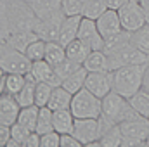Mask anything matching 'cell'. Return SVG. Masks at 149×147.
Masks as SVG:
<instances>
[{"label":"cell","instance_id":"4dcf8cb0","mask_svg":"<svg viewBox=\"0 0 149 147\" xmlns=\"http://www.w3.org/2000/svg\"><path fill=\"white\" fill-rule=\"evenodd\" d=\"M130 38H132V43H134L139 50H142L144 54L149 55V23H146L142 28L135 30Z\"/></svg>","mask_w":149,"mask_h":147},{"label":"cell","instance_id":"277c9868","mask_svg":"<svg viewBox=\"0 0 149 147\" xmlns=\"http://www.w3.org/2000/svg\"><path fill=\"white\" fill-rule=\"evenodd\" d=\"M106 54H108V59H109V69H111V71L121 68V66L149 62V55L144 54L142 50H139V49L132 43V38H130V42H125L123 45L116 47L114 50L106 52Z\"/></svg>","mask_w":149,"mask_h":147},{"label":"cell","instance_id":"6da1fadb","mask_svg":"<svg viewBox=\"0 0 149 147\" xmlns=\"http://www.w3.org/2000/svg\"><path fill=\"white\" fill-rule=\"evenodd\" d=\"M38 17L26 0H2V40L12 33L35 31Z\"/></svg>","mask_w":149,"mask_h":147},{"label":"cell","instance_id":"d590c367","mask_svg":"<svg viewBox=\"0 0 149 147\" xmlns=\"http://www.w3.org/2000/svg\"><path fill=\"white\" fill-rule=\"evenodd\" d=\"M10 130H12V139H16L21 146L24 147V142L28 140V137H30V133L33 132V130H30V128H26V126H23L21 123H14V125H10Z\"/></svg>","mask_w":149,"mask_h":147},{"label":"cell","instance_id":"e0dca14e","mask_svg":"<svg viewBox=\"0 0 149 147\" xmlns=\"http://www.w3.org/2000/svg\"><path fill=\"white\" fill-rule=\"evenodd\" d=\"M83 16H66V19L61 24V31L57 42L61 45H68L70 42H73L74 38H78V30H80V23H81Z\"/></svg>","mask_w":149,"mask_h":147},{"label":"cell","instance_id":"603a6c76","mask_svg":"<svg viewBox=\"0 0 149 147\" xmlns=\"http://www.w3.org/2000/svg\"><path fill=\"white\" fill-rule=\"evenodd\" d=\"M87 74H88V71H87L83 66H80V68H78L73 74H70L66 80H63V87H64L68 92H71V94L80 92L81 88H85Z\"/></svg>","mask_w":149,"mask_h":147},{"label":"cell","instance_id":"5b68a950","mask_svg":"<svg viewBox=\"0 0 149 147\" xmlns=\"http://www.w3.org/2000/svg\"><path fill=\"white\" fill-rule=\"evenodd\" d=\"M74 118H101L102 114V99L92 94L87 88L73 94L71 107Z\"/></svg>","mask_w":149,"mask_h":147},{"label":"cell","instance_id":"b9f144b4","mask_svg":"<svg viewBox=\"0 0 149 147\" xmlns=\"http://www.w3.org/2000/svg\"><path fill=\"white\" fill-rule=\"evenodd\" d=\"M142 88H146L149 92V62L146 66V71H144V80H142Z\"/></svg>","mask_w":149,"mask_h":147},{"label":"cell","instance_id":"4316f807","mask_svg":"<svg viewBox=\"0 0 149 147\" xmlns=\"http://www.w3.org/2000/svg\"><path fill=\"white\" fill-rule=\"evenodd\" d=\"M38 112H40V106H37V104L21 107V112H19V116H17V123H21L23 126H26V128H30V130H35V128H37Z\"/></svg>","mask_w":149,"mask_h":147},{"label":"cell","instance_id":"ac0fdd59","mask_svg":"<svg viewBox=\"0 0 149 147\" xmlns=\"http://www.w3.org/2000/svg\"><path fill=\"white\" fill-rule=\"evenodd\" d=\"M71 101H73V94L68 92L63 85L61 87H54L50 99H49V107L52 111H59V109H70L71 107Z\"/></svg>","mask_w":149,"mask_h":147},{"label":"cell","instance_id":"484cf974","mask_svg":"<svg viewBox=\"0 0 149 147\" xmlns=\"http://www.w3.org/2000/svg\"><path fill=\"white\" fill-rule=\"evenodd\" d=\"M54 130V111L49 106H42L40 112H38V119H37V128L35 132H38L40 135L52 132Z\"/></svg>","mask_w":149,"mask_h":147},{"label":"cell","instance_id":"ffe728a7","mask_svg":"<svg viewBox=\"0 0 149 147\" xmlns=\"http://www.w3.org/2000/svg\"><path fill=\"white\" fill-rule=\"evenodd\" d=\"M90 52H92V47L88 43H85L83 40H80V38H74L73 42H70L66 45V57L76 61L81 66H83V62H85V59L88 57Z\"/></svg>","mask_w":149,"mask_h":147},{"label":"cell","instance_id":"7c38bea8","mask_svg":"<svg viewBox=\"0 0 149 147\" xmlns=\"http://www.w3.org/2000/svg\"><path fill=\"white\" fill-rule=\"evenodd\" d=\"M26 78L28 80H33V81H45V83H49V85H52V87H61L63 85V80L56 74L54 71V66L50 64V62H47L45 59H42V61H35L33 64H31V69H30V73L26 74Z\"/></svg>","mask_w":149,"mask_h":147},{"label":"cell","instance_id":"ba28073f","mask_svg":"<svg viewBox=\"0 0 149 147\" xmlns=\"http://www.w3.org/2000/svg\"><path fill=\"white\" fill-rule=\"evenodd\" d=\"M118 14H120V21H121V26L123 30L134 33L135 30L142 28L148 19H146V14L139 3V0H128L123 7L118 9Z\"/></svg>","mask_w":149,"mask_h":147},{"label":"cell","instance_id":"60d3db41","mask_svg":"<svg viewBox=\"0 0 149 147\" xmlns=\"http://www.w3.org/2000/svg\"><path fill=\"white\" fill-rule=\"evenodd\" d=\"M127 2H128V0H106V5H108V9H114V10H118V9L123 7Z\"/></svg>","mask_w":149,"mask_h":147},{"label":"cell","instance_id":"8992f818","mask_svg":"<svg viewBox=\"0 0 149 147\" xmlns=\"http://www.w3.org/2000/svg\"><path fill=\"white\" fill-rule=\"evenodd\" d=\"M31 61L30 57L23 52L17 50L14 47H10L9 43L2 42L0 47V68L3 73H21V74H28L31 69Z\"/></svg>","mask_w":149,"mask_h":147},{"label":"cell","instance_id":"7402d4cb","mask_svg":"<svg viewBox=\"0 0 149 147\" xmlns=\"http://www.w3.org/2000/svg\"><path fill=\"white\" fill-rule=\"evenodd\" d=\"M83 68L87 71H111L109 69V59L104 50H92L88 57L83 62Z\"/></svg>","mask_w":149,"mask_h":147},{"label":"cell","instance_id":"74e56055","mask_svg":"<svg viewBox=\"0 0 149 147\" xmlns=\"http://www.w3.org/2000/svg\"><path fill=\"white\" fill-rule=\"evenodd\" d=\"M83 144L73 133H61V147H81Z\"/></svg>","mask_w":149,"mask_h":147},{"label":"cell","instance_id":"8d00e7d4","mask_svg":"<svg viewBox=\"0 0 149 147\" xmlns=\"http://www.w3.org/2000/svg\"><path fill=\"white\" fill-rule=\"evenodd\" d=\"M40 147H61V133L52 130L40 135Z\"/></svg>","mask_w":149,"mask_h":147},{"label":"cell","instance_id":"2e32d148","mask_svg":"<svg viewBox=\"0 0 149 147\" xmlns=\"http://www.w3.org/2000/svg\"><path fill=\"white\" fill-rule=\"evenodd\" d=\"M28 78L26 74L21 73H3L2 71V81H0V92L2 94H10L16 95L23 90V87L26 85Z\"/></svg>","mask_w":149,"mask_h":147},{"label":"cell","instance_id":"52a82bcc","mask_svg":"<svg viewBox=\"0 0 149 147\" xmlns=\"http://www.w3.org/2000/svg\"><path fill=\"white\" fill-rule=\"evenodd\" d=\"M123 146H149V118H135L120 123Z\"/></svg>","mask_w":149,"mask_h":147},{"label":"cell","instance_id":"d4e9b609","mask_svg":"<svg viewBox=\"0 0 149 147\" xmlns=\"http://www.w3.org/2000/svg\"><path fill=\"white\" fill-rule=\"evenodd\" d=\"M63 59H66V47L61 45L57 40L47 42V47H45V61L50 62L52 66H56Z\"/></svg>","mask_w":149,"mask_h":147},{"label":"cell","instance_id":"7a4b0ae2","mask_svg":"<svg viewBox=\"0 0 149 147\" xmlns=\"http://www.w3.org/2000/svg\"><path fill=\"white\" fill-rule=\"evenodd\" d=\"M148 62L144 64H130L121 66L113 71V90L121 94L123 97H132L135 92L142 88V80Z\"/></svg>","mask_w":149,"mask_h":147},{"label":"cell","instance_id":"ee69618b","mask_svg":"<svg viewBox=\"0 0 149 147\" xmlns=\"http://www.w3.org/2000/svg\"><path fill=\"white\" fill-rule=\"evenodd\" d=\"M5 147H23V146H21V144L16 140V139H10V140L7 142V146H5Z\"/></svg>","mask_w":149,"mask_h":147},{"label":"cell","instance_id":"8fae6325","mask_svg":"<svg viewBox=\"0 0 149 147\" xmlns=\"http://www.w3.org/2000/svg\"><path fill=\"white\" fill-rule=\"evenodd\" d=\"M85 88L97 97H106L113 90V71H88Z\"/></svg>","mask_w":149,"mask_h":147},{"label":"cell","instance_id":"e575fe53","mask_svg":"<svg viewBox=\"0 0 149 147\" xmlns=\"http://www.w3.org/2000/svg\"><path fill=\"white\" fill-rule=\"evenodd\" d=\"M87 0H63V10L66 16H83Z\"/></svg>","mask_w":149,"mask_h":147},{"label":"cell","instance_id":"9a60e30c","mask_svg":"<svg viewBox=\"0 0 149 147\" xmlns=\"http://www.w3.org/2000/svg\"><path fill=\"white\" fill-rule=\"evenodd\" d=\"M21 112V104L10 94L0 95V123L2 125H14Z\"/></svg>","mask_w":149,"mask_h":147},{"label":"cell","instance_id":"d6a6232c","mask_svg":"<svg viewBox=\"0 0 149 147\" xmlns=\"http://www.w3.org/2000/svg\"><path fill=\"white\" fill-rule=\"evenodd\" d=\"M80 66H81V64H78L76 61L66 57V59H63L61 62H57V64L54 66V71H56V74H57L61 80H66V78H68L70 74H73Z\"/></svg>","mask_w":149,"mask_h":147},{"label":"cell","instance_id":"7bdbcfd3","mask_svg":"<svg viewBox=\"0 0 149 147\" xmlns=\"http://www.w3.org/2000/svg\"><path fill=\"white\" fill-rule=\"evenodd\" d=\"M139 3H141L142 10L146 14V19H148V23H149V0H139Z\"/></svg>","mask_w":149,"mask_h":147},{"label":"cell","instance_id":"9c48e42d","mask_svg":"<svg viewBox=\"0 0 149 147\" xmlns=\"http://www.w3.org/2000/svg\"><path fill=\"white\" fill-rule=\"evenodd\" d=\"M73 135L83 146H88V144L99 140L101 135H102L99 118H76Z\"/></svg>","mask_w":149,"mask_h":147},{"label":"cell","instance_id":"ab89813d","mask_svg":"<svg viewBox=\"0 0 149 147\" xmlns=\"http://www.w3.org/2000/svg\"><path fill=\"white\" fill-rule=\"evenodd\" d=\"M24 147H40V133L33 130V132L30 133L28 140L24 142Z\"/></svg>","mask_w":149,"mask_h":147},{"label":"cell","instance_id":"836d02e7","mask_svg":"<svg viewBox=\"0 0 149 147\" xmlns=\"http://www.w3.org/2000/svg\"><path fill=\"white\" fill-rule=\"evenodd\" d=\"M52 85L45 83V81H38L37 88H35V104L37 106H47L49 104V99H50V94H52Z\"/></svg>","mask_w":149,"mask_h":147},{"label":"cell","instance_id":"5bb4252c","mask_svg":"<svg viewBox=\"0 0 149 147\" xmlns=\"http://www.w3.org/2000/svg\"><path fill=\"white\" fill-rule=\"evenodd\" d=\"M95 23H97V28H99L101 35L104 37V40L109 38V37L118 35L120 31H123L121 21H120V14H118V10H114V9H106V12H104Z\"/></svg>","mask_w":149,"mask_h":147},{"label":"cell","instance_id":"cb8c5ba5","mask_svg":"<svg viewBox=\"0 0 149 147\" xmlns=\"http://www.w3.org/2000/svg\"><path fill=\"white\" fill-rule=\"evenodd\" d=\"M128 102L142 118H149V92L146 88H141L132 97H128Z\"/></svg>","mask_w":149,"mask_h":147},{"label":"cell","instance_id":"f546056e","mask_svg":"<svg viewBox=\"0 0 149 147\" xmlns=\"http://www.w3.org/2000/svg\"><path fill=\"white\" fill-rule=\"evenodd\" d=\"M106 9H108L106 0H87L85 9H83V17H88V19L97 21L106 12Z\"/></svg>","mask_w":149,"mask_h":147},{"label":"cell","instance_id":"83f0119b","mask_svg":"<svg viewBox=\"0 0 149 147\" xmlns=\"http://www.w3.org/2000/svg\"><path fill=\"white\" fill-rule=\"evenodd\" d=\"M101 140V146L104 147H118V146H123V133H121V128L120 125H113L111 128H108L102 137L99 139Z\"/></svg>","mask_w":149,"mask_h":147},{"label":"cell","instance_id":"4fadbf2b","mask_svg":"<svg viewBox=\"0 0 149 147\" xmlns=\"http://www.w3.org/2000/svg\"><path fill=\"white\" fill-rule=\"evenodd\" d=\"M78 38L83 40L85 43H88L92 47V50H102L104 49V42L106 40L101 35V31L97 28V23L94 19L81 17L80 30H78Z\"/></svg>","mask_w":149,"mask_h":147},{"label":"cell","instance_id":"3957f363","mask_svg":"<svg viewBox=\"0 0 149 147\" xmlns=\"http://www.w3.org/2000/svg\"><path fill=\"white\" fill-rule=\"evenodd\" d=\"M101 116L108 118L109 121L116 123V125L128 121V119L141 118V114L130 106L128 99L114 90H111L106 97H102V114Z\"/></svg>","mask_w":149,"mask_h":147},{"label":"cell","instance_id":"f1b7e54d","mask_svg":"<svg viewBox=\"0 0 149 147\" xmlns=\"http://www.w3.org/2000/svg\"><path fill=\"white\" fill-rule=\"evenodd\" d=\"M35 88H37V81L28 80L26 85L23 87V90L14 95L17 99V102L21 104V107H26V106H33L35 104Z\"/></svg>","mask_w":149,"mask_h":147},{"label":"cell","instance_id":"44dd1931","mask_svg":"<svg viewBox=\"0 0 149 147\" xmlns=\"http://www.w3.org/2000/svg\"><path fill=\"white\" fill-rule=\"evenodd\" d=\"M37 17H47L57 10H63V0H26Z\"/></svg>","mask_w":149,"mask_h":147},{"label":"cell","instance_id":"d6986e66","mask_svg":"<svg viewBox=\"0 0 149 147\" xmlns=\"http://www.w3.org/2000/svg\"><path fill=\"white\" fill-rule=\"evenodd\" d=\"M74 118L71 109H59L54 111V130L59 133H73L74 128Z\"/></svg>","mask_w":149,"mask_h":147},{"label":"cell","instance_id":"1f68e13d","mask_svg":"<svg viewBox=\"0 0 149 147\" xmlns=\"http://www.w3.org/2000/svg\"><path fill=\"white\" fill-rule=\"evenodd\" d=\"M45 47H47V42H45L43 38H37V40H33V42L26 47L24 54L30 57L31 62L42 61V59H45Z\"/></svg>","mask_w":149,"mask_h":147},{"label":"cell","instance_id":"f35d334b","mask_svg":"<svg viewBox=\"0 0 149 147\" xmlns=\"http://www.w3.org/2000/svg\"><path fill=\"white\" fill-rule=\"evenodd\" d=\"M12 139V130H10V125H2L0 123V146L5 147L7 142Z\"/></svg>","mask_w":149,"mask_h":147},{"label":"cell","instance_id":"30bf717a","mask_svg":"<svg viewBox=\"0 0 149 147\" xmlns=\"http://www.w3.org/2000/svg\"><path fill=\"white\" fill-rule=\"evenodd\" d=\"M64 19H66L64 10H57L47 17H38L37 24H35V33L38 35V38H43L45 42L57 40L59 31H61V24Z\"/></svg>","mask_w":149,"mask_h":147}]
</instances>
